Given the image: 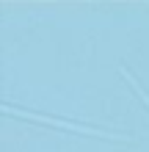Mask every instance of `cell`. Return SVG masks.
<instances>
[{
	"mask_svg": "<svg viewBox=\"0 0 149 152\" xmlns=\"http://www.w3.org/2000/svg\"><path fill=\"white\" fill-rule=\"evenodd\" d=\"M8 113H17L22 119H31V122H39V124H50V127H61V130H72V133H80V136H97V138H113V141H130L127 136L121 133H108V130H100V127H91V124H80V122H69V119H55V116H44V113H33V111H17L11 105H6Z\"/></svg>",
	"mask_w": 149,
	"mask_h": 152,
	"instance_id": "6da1fadb",
	"label": "cell"
},
{
	"mask_svg": "<svg viewBox=\"0 0 149 152\" xmlns=\"http://www.w3.org/2000/svg\"><path fill=\"white\" fill-rule=\"evenodd\" d=\"M119 69H121V75H124V80H127V83H130V86H133V91H135L138 97H141V100L146 102V108H149V94H146V91H144V88H141V83H138V80H135L133 75H130V69H127V66H119Z\"/></svg>",
	"mask_w": 149,
	"mask_h": 152,
	"instance_id": "7a4b0ae2",
	"label": "cell"
}]
</instances>
